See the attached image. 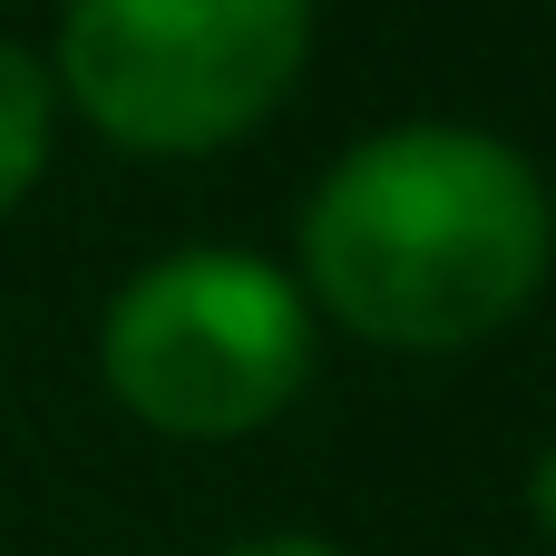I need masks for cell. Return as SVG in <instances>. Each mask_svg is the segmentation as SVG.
Returning <instances> with one entry per match:
<instances>
[{
  "mask_svg": "<svg viewBox=\"0 0 556 556\" xmlns=\"http://www.w3.org/2000/svg\"><path fill=\"white\" fill-rule=\"evenodd\" d=\"M528 508H538V528L556 538V440L538 450V479H528Z\"/></svg>",
  "mask_w": 556,
  "mask_h": 556,
  "instance_id": "6",
  "label": "cell"
},
{
  "mask_svg": "<svg viewBox=\"0 0 556 556\" xmlns=\"http://www.w3.org/2000/svg\"><path fill=\"white\" fill-rule=\"evenodd\" d=\"M225 556H342V547H323V538H293V528H274V538H244V547H225Z\"/></svg>",
  "mask_w": 556,
  "mask_h": 556,
  "instance_id": "5",
  "label": "cell"
},
{
  "mask_svg": "<svg viewBox=\"0 0 556 556\" xmlns=\"http://www.w3.org/2000/svg\"><path fill=\"white\" fill-rule=\"evenodd\" d=\"M98 362H108V381L137 420H156L176 440H235L303 391L313 303L283 264L195 244V254L147 264L108 303Z\"/></svg>",
  "mask_w": 556,
  "mask_h": 556,
  "instance_id": "2",
  "label": "cell"
},
{
  "mask_svg": "<svg viewBox=\"0 0 556 556\" xmlns=\"http://www.w3.org/2000/svg\"><path fill=\"white\" fill-rule=\"evenodd\" d=\"M313 49V0H68V98L147 156H195L254 127Z\"/></svg>",
  "mask_w": 556,
  "mask_h": 556,
  "instance_id": "3",
  "label": "cell"
},
{
  "mask_svg": "<svg viewBox=\"0 0 556 556\" xmlns=\"http://www.w3.org/2000/svg\"><path fill=\"white\" fill-rule=\"evenodd\" d=\"M39 156H49V68L0 39V205L29 195Z\"/></svg>",
  "mask_w": 556,
  "mask_h": 556,
  "instance_id": "4",
  "label": "cell"
},
{
  "mask_svg": "<svg viewBox=\"0 0 556 556\" xmlns=\"http://www.w3.org/2000/svg\"><path fill=\"white\" fill-rule=\"evenodd\" d=\"M547 254L556 215L538 166L508 137L450 127V117L371 127L362 147L332 156V176L303 205L313 293L352 332L410 342V352L498 332L547 283Z\"/></svg>",
  "mask_w": 556,
  "mask_h": 556,
  "instance_id": "1",
  "label": "cell"
}]
</instances>
